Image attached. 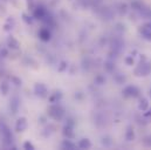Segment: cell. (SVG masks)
<instances>
[{"mask_svg":"<svg viewBox=\"0 0 151 150\" xmlns=\"http://www.w3.org/2000/svg\"><path fill=\"white\" fill-rule=\"evenodd\" d=\"M151 72V63H141L136 69H135V74L137 76H147Z\"/></svg>","mask_w":151,"mask_h":150,"instance_id":"6da1fadb","label":"cell"},{"mask_svg":"<svg viewBox=\"0 0 151 150\" xmlns=\"http://www.w3.org/2000/svg\"><path fill=\"white\" fill-rule=\"evenodd\" d=\"M48 112H49V116L52 118H54L55 121H60L62 118V115H63V112L60 107L58 106H52L49 109H48Z\"/></svg>","mask_w":151,"mask_h":150,"instance_id":"7a4b0ae2","label":"cell"},{"mask_svg":"<svg viewBox=\"0 0 151 150\" xmlns=\"http://www.w3.org/2000/svg\"><path fill=\"white\" fill-rule=\"evenodd\" d=\"M138 93H139V90L135 86H128L123 89V95L125 97H136V96H138Z\"/></svg>","mask_w":151,"mask_h":150,"instance_id":"3957f363","label":"cell"},{"mask_svg":"<svg viewBox=\"0 0 151 150\" xmlns=\"http://www.w3.org/2000/svg\"><path fill=\"white\" fill-rule=\"evenodd\" d=\"M34 92L35 94L40 96V97H45L47 95V87L42 83H37L35 87H34Z\"/></svg>","mask_w":151,"mask_h":150,"instance_id":"277c9868","label":"cell"},{"mask_svg":"<svg viewBox=\"0 0 151 150\" xmlns=\"http://www.w3.org/2000/svg\"><path fill=\"white\" fill-rule=\"evenodd\" d=\"M27 125H28L27 120H26L25 117H20V118L17 121V123H15V130H17V131H24V130L27 129Z\"/></svg>","mask_w":151,"mask_h":150,"instance_id":"5b68a950","label":"cell"},{"mask_svg":"<svg viewBox=\"0 0 151 150\" xmlns=\"http://www.w3.org/2000/svg\"><path fill=\"white\" fill-rule=\"evenodd\" d=\"M139 33H141V35L144 38L145 40L151 41V28L149 26H143V27H141Z\"/></svg>","mask_w":151,"mask_h":150,"instance_id":"8992f818","label":"cell"},{"mask_svg":"<svg viewBox=\"0 0 151 150\" xmlns=\"http://www.w3.org/2000/svg\"><path fill=\"white\" fill-rule=\"evenodd\" d=\"M63 135H65L67 138L74 137V131H73V125H72V124H67V125L63 128Z\"/></svg>","mask_w":151,"mask_h":150,"instance_id":"52a82bcc","label":"cell"},{"mask_svg":"<svg viewBox=\"0 0 151 150\" xmlns=\"http://www.w3.org/2000/svg\"><path fill=\"white\" fill-rule=\"evenodd\" d=\"M39 37H40L41 40H43V41H48L50 39V32L48 30H46V28H42L39 32Z\"/></svg>","mask_w":151,"mask_h":150,"instance_id":"ba28073f","label":"cell"},{"mask_svg":"<svg viewBox=\"0 0 151 150\" xmlns=\"http://www.w3.org/2000/svg\"><path fill=\"white\" fill-rule=\"evenodd\" d=\"M9 107H11L12 112H14V114L18 112V108H19V99H18L17 96H14V97L11 100V105H9Z\"/></svg>","mask_w":151,"mask_h":150,"instance_id":"9c48e42d","label":"cell"},{"mask_svg":"<svg viewBox=\"0 0 151 150\" xmlns=\"http://www.w3.org/2000/svg\"><path fill=\"white\" fill-rule=\"evenodd\" d=\"M7 43H8V47L12 48V49H18V48H19V42H18V40H15L13 37L8 38Z\"/></svg>","mask_w":151,"mask_h":150,"instance_id":"30bf717a","label":"cell"},{"mask_svg":"<svg viewBox=\"0 0 151 150\" xmlns=\"http://www.w3.org/2000/svg\"><path fill=\"white\" fill-rule=\"evenodd\" d=\"M90 147H91V143L88 138H83L78 142V148H81V149H89Z\"/></svg>","mask_w":151,"mask_h":150,"instance_id":"8fae6325","label":"cell"},{"mask_svg":"<svg viewBox=\"0 0 151 150\" xmlns=\"http://www.w3.org/2000/svg\"><path fill=\"white\" fill-rule=\"evenodd\" d=\"M46 15V11L43 7H38L35 11H34V17L38 18V19H43Z\"/></svg>","mask_w":151,"mask_h":150,"instance_id":"7c38bea8","label":"cell"},{"mask_svg":"<svg viewBox=\"0 0 151 150\" xmlns=\"http://www.w3.org/2000/svg\"><path fill=\"white\" fill-rule=\"evenodd\" d=\"M148 107H149L148 100H147V99H141V101H139V103H138V109L142 110V112H145V110L148 109Z\"/></svg>","mask_w":151,"mask_h":150,"instance_id":"4fadbf2b","label":"cell"},{"mask_svg":"<svg viewBox=\"0 0 151 150\" xmlns=\"http://www.w3.org/2000/svg\"><path fill=\"white\" fill-rule=\"evenodd\" d=\"M61 97H62V94H61L60 92H56V93H54V94L49 97V102H50V103H55V102L60 101Z\"/></svg>","mask_w":151,"mask_h":150,"instance_id":"5bb4252c","label":"cell"},{"mask_svg":"<svg viewBox=\"0 0 151 150\" xmlns=\"http://www.w3.org/2000/svg\"><path fill=\"white\" fill-rule=\"evenodd\" d=\"M62 148H63V149H75V144L72 143L70 141L66 140V141L62 142Z\"/></svg>","mask_w":151,"mask_h":150,"instance_id":"9a60e30c","label":"cell"},{"mask_svg":"<svg viewBox=\"0 0 151 150\" xmlns=\"http://www.w3.org/2000/svg\"><path fill=\"white\" fill-rule=\"evenodd\" d=\"M13 26H14V20H13V19H8L7 22H6L5 26H4V30L8 32V31H11V30L13 28Z\"/></svg>","mask_w":151,"mask_h":150,"instance_id":"2e32d148","label":"cell"},{"mask_svg":"<svg viewBox=\"0 0 151 150\" xmlns=\"http://www.w3.org/2000/svg\"><path fill=\"white\" fill-rule=\"evenodd\" d=\"M135 138V134H134V131L131 130V128H129L128 130H127V133H125V140L127 141H132Z\"/></svg>","mask_w":151,"mask_h":150,"instance_id":"e0dca14e","label":"cell"},{"mask_svg":"<svg viewBox=\"0 0 151 150\" xmlns=\"http://www.w3.org/2000/svg\"><path fill=\"white\" fill-rule=\"evenodd\" d=\"M139 9H141V13H142L145 18H150L151 17V11L149 8H142V7H141Z\"/></svg>","mask_w":151,"mask_h":150,"instance_id":"ac0fdd59","label":"cell"},{"mask_svg":"<svg viewBox=\"0 0 151 150\" xmlns=\"http://www.w3.org/2000/svg\"><path fill=\"white\" fill-rule=\"evenodd\" d=\"M0 88H1V92H2L4 95H6V94L8 93V89H9V88H8V83H6V82L1 83V87H0Z\"/></svg>","mask_w":151,"mask_h":150,"instance_id":"d6986e66","label":"cell"},{"mask_svg":"<svg viewBox=\"0 0 151 150\" xmlns=\"http://www.w3.org/2000/svg\"><path fill=\"white\" fill-rule=\"evenodd\" d=\"M67 67H68L67 62L62 61V62L60 63V66H59V72H63V71H66V69H67Z\"/></svg>","mask_w":151,"mask_h":150,"instance_id":"ffe728a7","label":"cell"},{"mask_svg":"<svg viewBox=\"0 0 151 150\" xmlns=\"http://www.w3.org/2000/svg\"><path fill=\"white\" fill-rule=\"evenodd\" d=\"M24 148H25V149H28V150H33L34 149V146H33L29 141H27V142L24 143Z\"/></svg>","mask_w":151,"mask_h":150,"instance_id":"44dd1931","label":"cell"},{"mask_svg":"<svg viewBox=\"0 0 151 150\" xmlns=\"http://www.w3.org/2000/svg\"><path fill=\"white\" fill-rule=\"evenodd\" d=\"M22 19H24V21H25L26 24H32V22H33V19H32L31 17L26 15V14H24V15H22Z\"/></svg>","mask_w":151,"mask_h":150,"instance_id":"7402d4cb","label":"cell"},{"mask_svg":"<svg viewBox=\"0 0 151 150\" xmlns=\"http://www.w3.org/2000/svg\"><path fill=\"white\" fill-rule=\"evenodd\" d=\"M125 63H127L128 66H132V65H134V58H132V56H128V58L125 59Z\"/></svg>","mask_w":151,"mask_h":150,"instance_id":"603a6c76","label":"cell"},{"mask_svg":"<svg viewBox=\"0 0 151 150\" xmlns=\"http://www.w3.org/2000/svg\"><path fill=\"white\" fill-rule=\"evenodd\" d=\"M95 81H96V83H99V84H103L104 83V77H102V76H97L96 79H95Z\"/></svg>","mask_w":151,"mask_h":150,"instance_id":"cb8c5ba5","label":"cell"},{"mask_svg":"<svg viewBox=\"0 0 151 150\" xmlns=\"http://www.w3.org/2000/svg\"><path fill=\"white\" fill-rule=\"evenodd\" d=\"M12 81L14 82V84H15V86H20V84H21V80H19V79H18V77H15V76H13V77H12Z\"/></svg>","mask_w":151,"mask_h":150,"instance_id":"d4e9b609","label":"cell"},{"mask_svg":"<svg viewBox=\"0 0 151 150\" xmlns=\"http://www.w3.org/2000/svg\"><path fill=\"white\" fill-rule=\"evenodd\" d=\"M150 96H151V90H150Z\"/></svg>","mask_w":151,"mask_h":150,"instance_id":"484cf974","label":"cell"},{"mask_svg":"<svg viewBox=\"0 0 151 150\" xmlns=\"http://www.w3.org/2000/svg\"><path fill=\"white\" fill-rule=\"evenodd\" d=\"M29 1H32V0H29Z\"/></svg>","mask_w":151,"mask_h":150,"instance_id":"4316f807","label":"cell"}]
</instances>
